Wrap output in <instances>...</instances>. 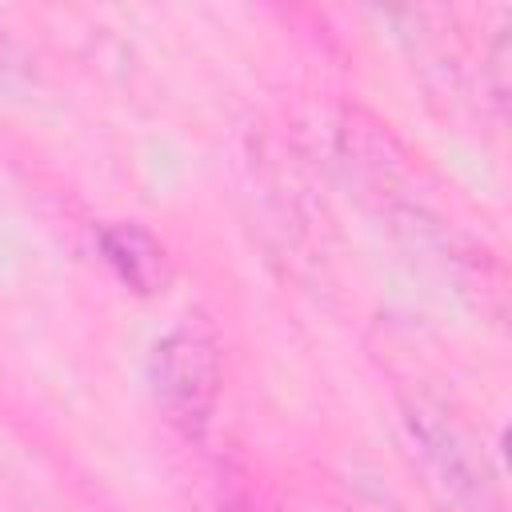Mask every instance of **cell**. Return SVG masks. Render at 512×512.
Masks as SVG:
<instances>
[{
    "label": "cell",
    "instance_id": "6da1fadb",
    "mask_svg": "<svg viewBox=\"0 0 512 512\" xmlns=\"http://www.w3.org/2000/svg\"><path fill=\"white\" fill-rule=\"evenodd\" d=\"M404 444L424 480V492L440 512H504L500 476L472 436V428L452 416L440 400L416 392L400 404Z\"/></svg>",
    "mask_w": 512,
    "mask_h": 512
},
{
    "label": "cell",
    "instance_id": "7a4b0ae2",
    "mask_svg": "<svg viewBox=\"0 0 512 512\" xmlns=\"http://www.w3.org/2000/svg\"><path fill=\"white\" fill-rule=\"evenodd\" d=\"M152 380H156V396H160L168 420L176 428H184L188 436H200L212 420V404H216V388H220L216 348L200 332H188V328L168 332L156 344Z\"/></svg>",
    "mask_w": 512,
    "mask_h": 512
},
{
    "label": "cell",
    "instance_id": "3957f363",
    "mask_svg": "<svg viewBox=\"0 0 512 512\" xmlns=\"http://www.w3.org/2000/svg\"><path fill=\"white\" fill-rule=\"evenodd\" d=\"M100 248H104V260L120 272V280H128L136 292H152L164 280V252L136 224H112V228H104L100 232Z\"/></svg>",
    "mask_w": 512,
    "mask_h": 512
}]
</instances>
